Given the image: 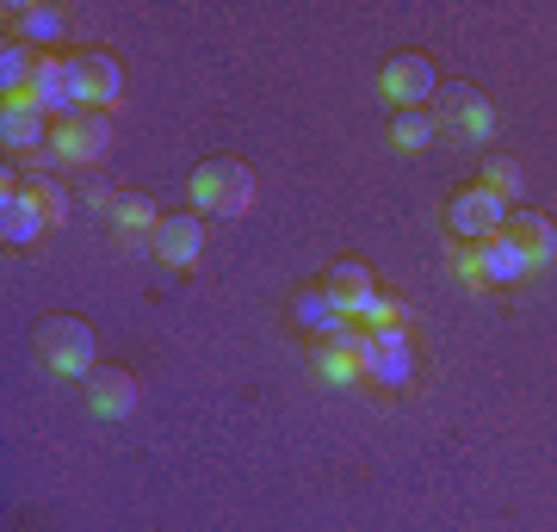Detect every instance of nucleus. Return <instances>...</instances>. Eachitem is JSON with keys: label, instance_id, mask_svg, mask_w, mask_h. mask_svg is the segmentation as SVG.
<instances>
[{"label": "nucleus", "instance_id": "1", "mask_svg": "<svg viewBox=\"0 0 557 532\" xmlns=\"http://www.w3.org/2000/svg\"><path fill=\"white\" fill-rule=\"evenodd\" d=\"M186 198H193V211L199 218H242L248 205H255V168L248 161H205V168H193V180H186Z\"/></svg>", "mask_w": 557, "mask_h": 532}, {"label": "nucleus", "instance_id": "2", "mask_svg": "<svg viewBox=\"0 0 557 532\" xmlns=\"http://www.w3.org/2000/svg\"><path fill=\"white\" fill-rule=\"evenodd\" d=\"M38 354L44 366L57 378H94L100 372V341H94V329L81 322V316H44L38 322Z\"/></svg>", "mask_w": 557, "mask_h": 532}, {"label": "nucleus", "instance_id": "3", "mask_svg": "<svg viewBox=\"0 0 557 532\" xmlns=\"http://www.w3.org/2000/svg\"><path fill=\"white\" fill-rule=\"evenodd\" d=\"M453 267H458V279H465V285H478V292H502V285H520V279L533 273V267H527V255H520L508 236L453 248Z\"/></svg>", "mask_w": 557, "mask_h": 532}, {"label": "nucleus", "instance_id": "4", "mask_svg": "<svg viewBox=\"0 0 557 532\" xmlns=\"http://www.w3.org/2000/svg\"><path fill=\"white\" fill-rule=\"evenodd\" d=\"M25 99L38 106L50 124H69L75 112H87V87H81V62L75 57H38V75L25 87Z\"/></svg>", "mask_w": 557, "mask_h": 532}, {"label": "nucleus", "instance_id": "5", "mask_svg": "<svg viewBox=\"0 0 557 532\" xmlns=\"http://www.w3.org/2000/svg\"><path fill=\"white\" fill-rule=\"evenodd\" d=\"M508 198L490 193V186H465V193H453V205H446V230H453L458 248H471V242H490L508 230Z\"/></svg>", "mask_w": 557, "mask_h": 532}, {"label": "nucleus", "instance_id": "6", "mask_svg": "<svg viewBox=\"0 0 557 532\" xmlns=\"http://www.w3.org/2000/svg\"><path fill=\"white\" fill-rule=\"evenodd\" d=\"M440 137L453 131L458 143H490L496 137V106H490V94L483 87H471V81H453V87H440Z\"/></svg>", "mask_w": 557, "mask_h": 532}, {"label": "nucleus", "instance_id": "7", "mask_svg": "<svg viewBox=\"0 0 557 532\" xmlns=\"http://www.w3.org/2000/svg\"><path fill=\"white\" fill-rule=\"evenodd\" d=\"M112 137H119V131H112V112H94V106H87V112H75L69 124L50 131V156H57L62 168H94V161L112 156Z\"/></svg>", "mask_w": 557, "mask_h": 532}, {"label": "nucleus", "instance_id": "8", "mask_svg": "<svg viewBox=\"0 0 557 532\" xmlns=\"http://www.w3.org/2000/svg\"><path fill=\"white\" fill-rule=\"evenodd\" d=\"M379 87H384V99H391L397 112H428V99L440 94V75H434V62L421 57V50H397V57L379 69Z\"/></svg>", "mask_w": 557, "mask_h": 532}, {"label": "nucleus", "instance_id": "9", "mask_svg": "<svg viewBox=\"0 0 557 532\" xmlns=\"http://www.w3.org/2000/svg\"><path fill=\"white\" fill-rule=\"evenodd\" d=\"M0 236H7V248H32L38 236H50V211L38 205L32 180L7 174V186H0Z\"/></svg>", "mask_w": 557, "mask_h": 532}, {"label": "nucleus", "instance_id": "10", "mask_svg": "<svg viewBox=\"0 0 557 532\" xmlns=\"http://www.w3.org/2000/svg\"><path fill=\"white\" fill-rule=\"evenodd\" d=\"M205 242H211V230H205L199 211H174V218L156 223V236H149V255L161 260V267H199Z\"/></svg>", "mask_w": 557, "mask_h": 532}, {"label": "nucleus", "instance_id": "11", "mask_svg": "<svg viewBox=\"0 0 557 532\" xmlns=\"http://www.w3.org/2000/svg\"><path fill=\"white\" fill-rule=\"evenodd\" d=\"M322 292L341 304V316H347V322H366V310L379 304L384 285H379V273H372L366 260H335V267L322 273Z\"/></svg>", "mask_w": 557, "mask_h": 532}, {"label": "nucleus", "instance_id": "12", "mask_svg": "<svg viewBox=\"0 0 557 532\" xmlns=\"http://www.w3.org/2000/svg\"><path fill=\"white\" fill-rule=\"evenodd\" d=\"M81 87H87V106L94 112H119L124 99V62L112 50H81Z\"/></svg>", "mask_w": 557, "mask_h": 532}, {"label": "nucleus", "instance_id": "13", "mask_svg": "<svg viewBox=\"0 0 557 532\" xmlns=\"http://www.w3.org/2000/svg\"><path fill=\"white\" fill-rule=\"evenodd\" d=\"M87 409L100 415V421L131 415V409H137V372H124V366H100V372L87 378Z\"/></svg>", "mask_w": 557, "mask_h": 532}, {"label": "nucleus", "instance_id": "14", "mask_svg": "<svg viewBox=\"0 0 557 532\" xmlns=\"http://www.w3.org/2000/svg\"><path fill=\"white\" fill-rule=\"evenodd\" d=\"M502 236H508L520 255H527V267H533V273L557 260V223H552V218H539V211H515Z\"/></svg>", "mask_w": 557, "mask_h": 532}, {"label": "nucleus", "instance_id": "15", "mask_svg": "<svg viewBox=\"0 0 557 532\" xmlns=\"http://www.w3.org/2000/svg\"><path fill=\"white\" fill-rule=\"evenodd\" d=\"M0 143H7V149H44V143H50V119H44L38 106H32V99H7V106H0Z\"/></svg>", "mask_w": 557, "mask_h": 532}, {"label": "nucleus", "instance_id": "16", "mask_svg": "<svg viewBox=\"0 0 557 532\" xmlns=\"http://www.w3.org/2000/svg\"><path fill=\"white\" fill-rule=\"evenodd\" d=\"M421 372L416 347H372L366 354V384H379V391H409Z\"/></svg>", "mask_w": 557, "mask_h": 532}, {"label": "nucleus", "instance_id": "17", "mask_svg": "<svg viewBox=\"0 0 557 532\" xmlns=\"http://www.w3.org/2000/svg\"><path fill=\"white\" fill-rule=\"evenodd\" d=\"M292 316H298V329L304 335H317V341H329L341 329V322H347V316H341V304L329 292H322V279L317 285H304L298 297H292Z\"/></svg>", "mask_w": 557, "mask_h": 532}, {"label": "nucleus", "instance_id": "18", "mask_svg": "<svg viewBox=\"0 0 557 532\" xmlns=\"http://www.w3.org/2000/svg\"><path fill=\"white\" fill-rule=\"evenodd\" d=\"M310 366H317V378L335 384V391H359V384H366V359L335 347V341H317V347H310Z\"/></svg>", "mask_w": 557, "mask_h": 532}, {"label": "nucleus", "instance_id": "19", "mask_svg": "<svg viewBox=\"0 0 557 532\" xmlns=\"http://www.w3.org/2000/svg\"><path fill=\"white\" fill-rule=\"evenodd\" d=\"M62 32H69V20H62L57 7H20V13H13V38L32 44L38 57H50V44H57Z\"/></svg>", "mask_w": 557, "mask_h": 532}, {"label": "nucleus", "instance_id": "20", "mask_svg": "<svg viewBox=\"0 0 557 532\" xmlns=\"http://www.w3.org/2000/svg\"><path fill=\"white\" fill-rule=\"evenodd\" d=\"M112 223H119V236H131L137 248H149V236H156V198H143V193H119V205H112Z\"/></svg>", "mask_w": 557, "mask_h": 532}, {"label": "nucleus", "instance_id": "21", "mask_svg": "<svg viewBox=\"0 0 557 532\" xmlns=\"http://www.w3.org/2000/svg\"><path fill=\"white\" fill-rule=\"evenodd\" d=\"M391 143H397L403 156H428L440 143V119L434 112H397L391 119Z\"/></svg>", "mask_w": 557, "mask_h": 532}, {"label": "nucleus", "instance_id": "22", "mask_svg": "<svg viewBox=\"0 0 557 532\" xmlns=\"http://www.w3.org/2000/svg\"><path fill=\"white\" fill-rule=\"evenodd\" d=\"M32 75H38V50L13 38L7 50H0V87H7V99H20L25 87H32Z\"/></svg>", "mask_w": 557, "mask_h": 532}, {"label": "nucleus", "instance_id": "23", "mask_svg": "<svg viewBox=\"0 0 557 532\" xmlns=\"http://www.w3.org/2000/svg\"><path fill=\"white\" fill-rule=\"evenodd\" d=\"M483 186H490V193H502V198H515V193H527V186H520V161H490V168H483Z\"/></svg>", "mask_w": 557, "mask_h": 532}, {"label": "nucleus", "instance_id": "24", "mask_svg": "<svg viewBox=\"0 0 557 532\" xmlns=\"http://www.w3.org/2000/svg\"><path fill=\"white\" fill-rule=\"evenodd\" d=\"M391 322H409V304H403V297H391V292H379V304L366 310V322H359V329H391Z\"/></svg>", "mask_w": 557, "mask_h": 532}, {"label": "nucleus", "instance_id": "25", "mask_svg": "<svg viewBox=\"0 0 557 532\" xmlns=\"http://www.w3.org/2000/svg\"><path fill=\"white\" fill-rule=\"evenodd\" d=\"M32 193H38V205L50 211V230H57V223L69 218V193H62L57 180H32Z\"/></svg>", "mask_w": 557, "mask_h": 532}]
</instances>
